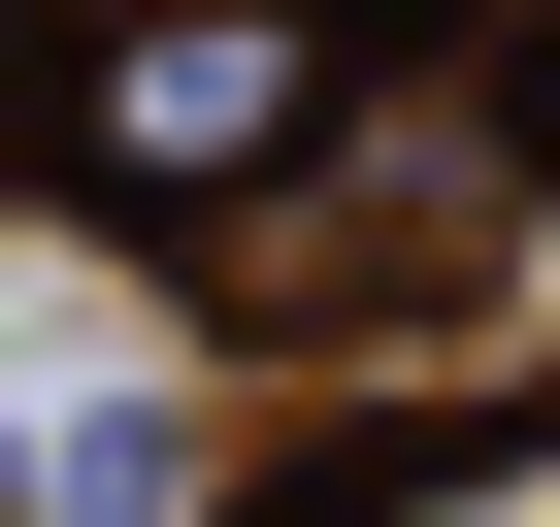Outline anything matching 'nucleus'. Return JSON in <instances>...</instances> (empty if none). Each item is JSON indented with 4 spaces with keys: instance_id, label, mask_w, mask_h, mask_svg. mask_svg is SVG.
Here are the masks:
<instances>
[{
    "instance_id": "1",
    "label": "nucleus",
    "mask_w": 560,
    "mask_h": 527,
    "mask_svg": "<svg viewBox=\"0 0 560 527\" xmlns=\"http://www.w3.org/2000/svg\"><path fill=\"white\" fill-rule=\"evenodd\" d=\"M298 99H330V0H165V34L100 67V165H165V198H198V165H264Z\"/></svg>"
}]
</instances>
